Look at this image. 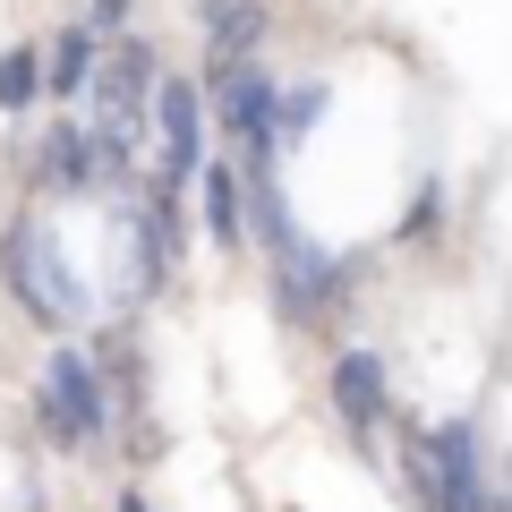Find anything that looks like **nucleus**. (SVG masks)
<instances>
[{
	"instance_id": "nucleus-5",
	"label": "nucleus",
	"mask_w": 512,
	"mask_h": 512,
	"mask_svg": "<svg viewBox=\"0 0 512 512\" xmlns=\"http://www.w3.org/2000/svg\"><path fill=\"white\" fill-rule=\"evenodd\" d=\"M197 111H205V94L188 86V77H163V86H154V120H163V180L154 188H163V197H180L205 171V120Z\"/></svg>"
},
{
	"instance_id": "nucleus-15",
	"label": "nucleus",
	"mask_w": 512,
	"mask_h": 512,
	"mask_svg": "<svg viewBox=\"0 0 512 512\" xmlns=\"http://www.w3.org/2000/svg\"><path fill=\"white\" fill-rule=\"evenodd\" d=\"M197 9H205V18H222V9H231V0H197Z\"/></svg>"
},
{
	"instance_id": "nucleus-12",
	"label": "nucleus",
	"mask_w": 512,
	"mask_h": 512,
	"mask_svg": "<svg viewBox=\"0 0 512 512\" xmlns=\"http://www.w3.org/2000/svg\"><path fill=\"white\" fill-rule=\"evenodd\" d=\"M43 94V52L18 43V52H0V111H26Z\"/></svg>"
},
{
	"instance_id": "nucleus-10",
	"label": "nucleus",
	"mask_w": 512,
	"mask_h": 512,
	"mask_svg": "<svg viewBox=\"0 0 512 512\" xmlns=\"http://www.w3.org/2000/svg\"><path fill=\"white\" fill-rule=\"evenodd\" d=\"M86 77H94V35H86V26H69V35L43 52V94L69 103V94H86Z\"/></svg>"
},
{
	"instance_id": "nucleus-7",
	"label": "nucleus",
	"mask_w": 512,
	"mask_h": 512,
	"mask_svg": "<svg viewBox=\"0 0 512 512\" xmlns=\"http://www.w3.org/2000/svg\"><path fill=\"white\" fill-rule=\"evenodd\" d=\"M333 410L350 419L359 444L384 427V359L376 350H342V359H333Z\"/></svg>"
},
{
	"instance_id": "nucleus-6",
	"label": "nucleus",
	"mask_w": 512,
	"mask_h": 512,
	"mask_svg": "<svg viewBox=\"0 0 512 512\" xmlns=\"http://www.w3.org/2000/svg\"><path fill=\"white\" fill-rule=\"evenodd\" d=\"M342 282H350L342 256H325L316 239H299V248L274 265V308H282V325H308V316H325L333 299H342Z\"/></svg>"
},
{
	"instance_id": "nucleus-2",
	"label": "nucleus",
	"mask_w": 512,
	"mask_h": 512,
	"mask_svg": "<svg viewBox=\"0 0 512 512\" xmlns=\"http://www.w3.org/2000/svg\"><path fill=\"white\" fill-rule=\"evenodd\" d=\"M43 436L60 444V453H77V444H94L111 427V393H103V367L86 359V350L60 342L52 359H43Z\"/></svg>"
},
{
	"instance_id": "nucleus-14",
	"label": "nucleus",
	"mask_w": 512,
	"mask_h": 512,
	"mask_svg": "<svg viewBox=\"0 0 512 512\" xmlns=\"http://www.w3.org/2000/svg\"><path fill=\"white\" fill-rule=\"evenodd\" d=\"M111 512H154V504H146V495H137V487H128V495H120V504H111Z\"/></svg>"
},
{
	"instance_id": "nucleus-9",
	"label": "nucleus",
	"mask_w": 512,
	"mask_h": 512,
	"mask_svg": "<svg viewBox=\"0 0 512 512\" xmlns=\"http://www.w3.org/2000/svg\"><path fill=\"white\" fill-rule=\"evenodd\" d=\"M214 26V43H205V60H214L222 77L239 69V60L256 52V43H265V0H231V9H222V18H205Z\"/></svg>"
},
{
	"instance_id": "nucleus-1",
	"label": "nucleus",
	"mask_w": 512,
	"mask_h": 512,
	"mask_svg": "<svg viewBox=\"0 0 512 512\" xmlns=\"http://www.w3.org/2000/svg\"><path fill=\"white\" fill-rule=\"evenodd\" d=\"M9 274H18V299H26V316H43V325H86V282H77V265L60 256V239L43 231V222H9Z\"/></svg>"
},
{
	"instance_id": "nucleus-11",
	"label": "nucleus",
	"mask_w": 512,
	"mask_h": 512,
	"mask_svg": "<svg viewBox=\"0 0 512 512\" xmlns=\"http://www.w3.org/2000/svg\"><path fill=\"white\" fill-rule=\"evenodd\" d=\"M197 180H205V222H214V239L239 248V239H248V222H239V171L231 163H205Z\"/></svg>"
},
{
	"instance_id": "nucleus-8",
	"label": "nucleus",
	"mask_w": 512,
	"mask_h": 512,
	"mask_svg": "<svg viewBox=\"0 0 512 512\" xmlns=\"http://www.w3.org/2000/svg\"><path fill=\"white\" fill-rule=\"evenodd\" d=\"M35 180H43V188H69V197L103 188V171H94V137H86L77 120H60L52 137H43V154H35Z\"/></svg>"
},
{
	"instance_id": "nucleus-4",
	"label": "nucleus",
	"mask_w": 512,
	"mask_h": 512,
	"mask_svg": "<svg viewBox=\"0 0 512 512\" xmlns=\"http://www.w3.org/2000/svg\"><path fill=\"white\" fill-rule=\"evenodd\" d=\"M274 103H282V86L265 69H231L222 77V128L239 137V171H274Z\"/></svg>"
},
{
	"instance_id": "nucleus-3",
	"label": "nucleus",
	"mask_w": 512,
	"mask_h": 512,
	"mask_svg": "<svg viewBox=\"0 0 512 512\" xmlns=\"http://www.w3.org/2000/svg\"><path fill=\"white\" fill-rule=\"evenodd\" d=\"M419 453H427V487H436V512H495L487 478H478V427H470V419L427 427Z\"/></svg>"
},
{
	"instance_id": "nucleus-13",
	"label": "nucleus",
	"mask_w": 512,
	"mask_h": 512,
	"mask_svg": "<svg viewBox=\"0 0 512 512\" xmlns=\"http://www.w3.org/2000/svg\"><path fill=\"white\" fill-rule=\"evenodd\" d=\"M128 18H137V0H94V9H86L77 26H86V35L103 43V35H128Z\"/></svg>"
}]
</instances>
